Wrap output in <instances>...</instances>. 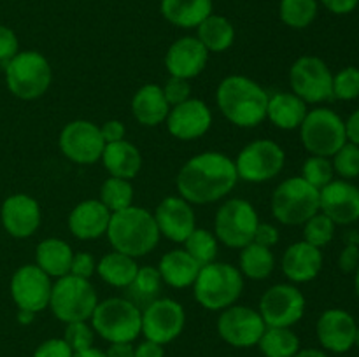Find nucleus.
Here are the masks:
<instances>
[{
    "instance_id": "nucleus-51",
    "label": "nucleus",
    "mask_w": 359,
    "mask_h": 357,
    "mask_svg": "<svg viewBox=\"0 0 359 357\" xmlns=\"http://www.w3.org/2000/svg\"><path fill=\"white\" fill-rule=\"evenodd\" d=\"M100 132L105 144H112L119 142V140H125L126 128L123 122L118 121V119H111V121L104 122V126H100Z\"/></svg>"
},
{
    "instance_id": "nucleus-49",
    "label": "nucleus",
    "mask_w": 359,
    "mask_h": 357,
    "mask_svg": "<svg viewBox=\"0 0 359 357\" xmlns=\"http://www.w3.org/2000/svg\"><path fill=\"white\" fill-rule=\"evenodd\" d=\"M252 241L263 245V247H273L279 241V230L270 223H259Z\"/></svg>"
},
{
    "instance_id": "nucleus-6",
    "label": "nucleus",
    "mask_w": 359,
    "mask_h": 357,
    "mask_svg": "<svg viewBox=\"0 0 359 357\" xmlns=\"http://www.w3.org/2000/svg\"><path fill=\"white\" fill-rule=\"evenodd\" d=\"M91 328L109 343H132L142 329V312L125 298H109L95 307Z\"/></svg>"
},
{
    "instance_id": "nucleus-56",
    "label": "nucleus",
    "mask_w": 359,
    "mask_h": 357,
    "mask_svg": "<svg viewBox=\"0 0 359 357\" xmlns=\"http://www.w3.org/2000/svg\"><path fill=\"white\" fill-rule=\"evenodd\" d=\"M294 357H328V356L319 349H304V350H298V352L294 354Z\"/></svg>"
},
{
    "instance_id": "nucleus-17",
    "label": "nucleus",
    "mask_w": 359,
    "mask_h": 357,
    "mask_svg": "<svg viewBox=\"0 0 359 357\" xmlns=\"http://www.w3.org/2000/svg\"><path fill=\"white\" fill-rule=\"evenodd\" d=\"M51 289V276L46 275L37 265L21 266L11 279V296L21 310L37 314L48 308Z\"/></svg>"
},
{
    "instance_id": "nucleus-31",
    "label": "nucleus",
    "mask_w": 359,
    "mask_h": 357,
    "mask_svg": "<svg viewBox=\"0 0 359 357\" xmlns=\"http://www.w3.org/2000/svg\"><path fill=\"white\" fill-rule=\"evenodd\" d=\"M160 9L168 23L195 28L212 14V0H161Z\"/></svg>"
},
{
    "instance_id": "nucleus-4",
    "label": "nucleus",
    "mask_w": 359,
    "mask_h": 357,
    "mask_svg": "<svg viewBox=\"0 0 359 357\" xmlns=\"http://www.w3.org/2000/svg\"><path fill=\"white\" fill-rule=\"evenodd\" d=\"M244 289V275L230 262H209L202 266L193 284L195 300L207 310H224L235 304Z\"/></svg>"
},
{
    "instance_id": "nucleus-37",
    "label": "nucleus",
    "mask_w": 359,
    "mask_h": 357,
    "mask_svg": "<svg viewBox=\"0 0 359 357\" xmlns=\"http://www.w3.org/2000/svg\"><path fill=\"white\" fill-rule=\"evenodd\" d=\"M280 20L290 28H307L318 16V0H280Z\"/></svg>"
},
{
    "instance_id": "nucleus-38",
    "label": "nucleus",
    "mask_w": 359,
    "mask_h": 357,
    "mask_svg": "<svg viewBox=\"0 0 359 357\" xmlns=\"http://www.w3.org/2000/svg\"><path fill=\"white\" fill-rule=\"evenodd\" d=\"M100 202L111 210L112 214L132 206L133 203V188L126 178L111 177L102 184Z\"/></svg>"
},
{
    "instance_id": "nucleus-55",
    "label": "nucleus",
    "mask_w": 359,
    "mask_h": 357,
    "mask_svg": "<svg viewBox=\"0 0 359 357\" xmlns=\"http://www.w3.org/2000/svg\"><path fill=\"white\" fill-rule=\"evenodd\" d=\"M346 135L347 142L359 146V108H356L346 121Z\"/></svg>"
},
{
    "instance_id": "nucleus-44",
    "label": "nucleus",
    "mask_w": 359,
    "mask_h": 357,
    "mask_svg": "<svg viewBox=\"0 0 359 357\" xmlns=\"http://www.w3.org/2000/svg\"><path fill=\"white\" fill-rule=\"evenodd\" d=\"M63 340H65L67 345L72 349V352H83L93 346L95 340V331L91 326L86 324V321L79 322H69L63 332Z\"/></svg>"
},
{
    "instance_id": "nucleus-12",
    "label": "nucleus",
    "mask_w": 359,
    "mask_h": 357,
    "mask_svg": "<svg viewBox=\"0 0 359 357\" xmlns=\"http://www.w3.org/2000/svg\"><path fill=\"white\" fill-rule=\"evenodd\" d=\"M291 90L305 104H321L333 98V74L318 56H302L290 70Z\"/></svg>"
},
{
    "instance_id": "nucleus-19",
    "label": "nucleus",
    "mask_w": 359,
    "mask_h": 357,
    "mask_svg": "<svg viewBox=\"0 0 359 357\" xmlns=\"http://www.w3.org/2000/svg\"><path fill=\"white\" fill-rule=\"evenodd\" d=\"M319 210L335 224H353L359 219V188L349 181H332L319 189Z\"/></svg>"
},
{
    "instance_id": "nucleus-50",
    "label": "nucleus",
    "mask_w": 359,
    "mask_h": 357,
    "mask_svg": "<svg viewBox=\"0 0 359 357\" xmlns=\"http://www.w3.org/2000/svg\"><path fill=\"white\" fill-rule=\"evenodd\" d=\"M339 266L344 273L356 272L359 266V247L354 244H347L339 258Z\"/></svg>"
},
{
    "instance_id": "nucleus-2",
    "label": "nucleus",
    "mask_w": 359,
    "mask_h": 357,
    "mask_svg": "<svg viewBox=\"0 0 359 357\" xmlns=\"http://www.w3.org/2000/svg\"><path fill=\"white\" fill-rule=\"evenodd\" d=\"M216 102L224 118L241 128H255L266 119L269 93L245 76H228L216 91Z\"/></svg>"
},
{
    "instance_id": "nucleus-57",
    "label": "nucleus",
    "mask_w": 359,
    "mask_h": 357,
    "mask_svg": "<svg viewBox=\"0 0 359 357\" xmlns=\"http://www.w3.org/2000/svg\"><path fill=\"white\" fill-rule=\"evenodd\" d=\"M34 317H35V312L21 310V308L20 312H18V322H20V324H25V326L32 324V322H34Z\"/></svg>"
},
{
    "instance_id": "nucleus-29",
    "label": "nucleus",
    "mask_w": 359,
    "mask_h": 357,
    "mask_svg": "<svg viewBox=\"0 0 359 357\" xmlns=\"http://www.w3.org/2000/svg\"><path fill=\"white\" fill-rule=\"evenodd\" d=\"M307 104L297 97L294 93H280L269 97V105H266V118L272 121L273 126L280 130H294L300 128L307 115Z\"/></svg>"
},
{
    "instance_id": "nucleus-5",
    "label": "nucleus",
    "mask_w": 359,
    "mask_h": 357,
    "mask_svg": "<svg viewBox=\"0 0 359 357\" xmlns=\"http://www.w3.org/2000/svg\"><path fill=\"white\" fill-rule=\"evenodd\" d=\"M2 66L6 70L7 88L20 100H37L51 86V65L37 51L18 52Z\"/></svg>"
},
{
    "instance_id": "nucleus-18",
    "label": "nucleus",
    "mask_w": 359,
    "mask_h": 357,
    "mask_svg": "<svg viewBox=\"0 0 359 357\" xmlns=\"http://www.w3.org/2000/svg\"><path fill=\"white\" fill-rule=\"evenodd\" d=\"M167 128L179 140H195L205 135L212 125V112L198 98H189L170 107L167 115Z\"/></svg>"
},
{
    "instance_id": "nucleus-41",
    "label": "nucleus",
    "mask_w": 359,
    "mask_h": 357,
    "mask_svg": "<svg viewBox=\"0 0 359 357\" xmlns=\"http://www.w3.org/2000/svg\"><path fill=\"white\" fill-rule=\"evenodd\" d=\"M333 174L335 170H333L332 161L323 156H311L302 168V177L318 189L328 186L333 181Z\"/></svg>"
},
{
    "instance_id": "nucleus-13",
    "label": "nucleus",
    "mask_w": 359,
    "mask_h": 357,
    "mask_svg": "<svg viewBox=\"0 0 359 357\" xmlns=\"http://www.w3.org/2000/svg\"><path fill=\"white\" fill-rule=\"evenodd\" d=\"M305 314V296L291 284H277L259 300V315L266 328H291Z\"/></svg>"
},
{
    "instance_id": "nucleus-47",
    "label": "nucleus",
    "mask_w": 359,
    "mask_h": 357,
    "mask_svg": "<svg viewBox=\"0 0 359 357\" xmlns=\"http://www.w3.org/2000/svg\"><path fill=\"white\" fill-rule=\"evenodd\" d=\"M18 49H20V42H18L16 34L9 27L0 24V63L6 65L20 52Z\"/></svg>"
},
{
    "instance_id": "nucleus-27",
    "label": "nucleus",
    "mask_w": 359,
    "mask_h": 357,
    "mask_svg": "<svg viewBox=\"0 0 359 357\" xmlns=\"http://www.w3.org/2000/svg\"><path fill=\"white\" fill-rule=\"evenodd\" d=\"M170 112L163 90L158 84H146L132 98V114L140 125L158 126Z\"/></svg>"
},
{
    "instance_id": "nucleus-32",
    "label": "nucleus",
    "mask_w": 359,
    "mask_h": 357,
    "mask_svg": "<svg viewBox=\"0 0 359 357\" xmlns=\"http://www.w3.org/2000/svg\"><path fill=\"white\" fill-rule=\"evenodd\" d=\"M137 272H139V266H137L135 258H130L118 251L105 254L97 265V273L100 279L112 287H130Z\"/></svg>"
},
{
    "instance_id": "nucleus-25",
    "label": "nucleus",
    "mask_w": 359,
    "mask_h": 357,
    "mask_svg": "<svg viewBox=\"0 0 359 357\" xmlns=\"http://www.w3.org/2000/svg\"><path fill=\"white\" fill-rule=\"evenodd\" d=\"M323 268L321 248L305 240L290 245L283 255V273L294 284L314 280Z\"/></svg>"
},
{
    "instance_id": "nucleus-22",
    "label": "nucleus",
    "mask_w": 359,
    "mask_h": 357,
    "mask_svg": "<svg viewBox=\"0 0 359 357\" xmlns=\"http://www.w3.org/2000/svg\"><path fill=\"white\" fill-rule=\"evenodd\" d=\"M209 59V51L196 37H181L168 48L165 66L172 77L193 79L203 72Z\"/></svg>"
},
{
    "instance_id": "nucleus-30",
    "label": "nucleus",
    "mask_w": 359,
    "mask_h": 357,
    "mask_svg": "<svg viewBox=\"0 0 359 357\" xmlns=\"http://www.w3.org/2000/svg\"><path fill=\"white\" fill-rule=\"evenodd\" d=\"M72 259V247L60 238H46L37 245V251H35V261L39 268L48 276H55V279L69 275Z\"/></svg>"
},
{
    "instance_id": "nucleus-26",
    "label": "nucleus",
    "mask_w": 359,
    "mask_h": 357,
    "mask_svg": "<svg viewBox=\"0 0 359 357\" xmlns=\"http://www.w3.org/2000/svg\"><path fill=\"white\" fill-rule=\"evenodd\" d=\"M202 266L184 251V248H174L161 255L158 272H160L161 280L167 286L175 287V289H184L195 284L196 276Z\"/></svg>"
},
{
    "instance_id": "nucleus-3",
    "label": "nucleus",
    "mask_w": 359,
    "mask_h": 357,
    "mask_svg": "<svg viewBox=\"0 0 359 357\" xmlns=\"http://www.w3.org/2000/svg\"><path fill=\"white\" fill-rule=\"evenodd\" d=\"M107 238L112 248L130 258H142L154 251L160 241V230L154 216L142 206H128L111 216Z\"/></svg>"
},
{
    "instance_id": "nucleus-58",
    "label": "nucleus",
    "mask_w": 359,
    "mask_h": 357,
    "mask_svg": "<svg viewBox=\"0 0 359 357\" xmlns=\"http://www.w3.org/2000/svg\"><path fill=\"white\" fill-rule=\"evenodd\" d=\"M74 357H107V356H105L104 350L91 346V349L83 350V352H76L74 354Z\"/></svg>"
},
{
    "instance_id": "nucleus-59",
    "label": "nucleus",
    "mask_w": 359,
    "mask_h": 357,
    "mask_svg": "<svg viewBox=\"0 0 359 357\" xmlns=\"http://www.w3.org/2000/svg\"><path fill=\"white\" fill-rule=\"evenodd\" d=\"M354 290H356V294L359 298V266L356 268V275H354Z\"/></svg>"
},
{
    "instance_id": "nucleus-10",
    "label": "nucleus",
    "mask_w": 359,
    "mask_h": 357,
    "mask_svg": "<svg viewBox=\"0 0 359 357\" xmlns=\"http://www.w3.org/2000/svg\"><path fill=\"white\" fill-rule=\"evenodd\" d=\"M259 217L252 203L248 200L233 198L223 203L216 212L214 230L216 238L230 248H244L255 240Z\"/></svg>"
},
{
    "instance_id": "nucleus-48",
    "label": "nucleus",
    "mask_w": 359,
    "mask_h": 357,
    "mask_svg": "<svg viewBox=\"0 0 359 357\" xmlns=\"http://www.w3.org/2000/svg\"><path fill=\"white\" fill-rule=\"evenodd\" d=\"M97 265H95L93 255L88 254V252H79V254H74L72 266H70V275L81 276V279L90 280L93 276Z\"/></svg>"
},
{
    "instance_id": "nucleus-39",
    "label": "nucleus",
    "mask_w": 359,
    "mask_h": 357,
    "mask_svg": "<svg viewBox=\"0 0 359 357\" xmlns=\"http://www.w3.org/2000/svg\"><path fill=\"white\" fill-rule=\"evenodd\" d=\"M217 238L216 234L207 230H195L184 240V251L198 262L205 266L214 262L217 258Z\"/></svg>"
},
{
    "instance_id": "nucleus-1",
    "label": "nucleus",
    "mask_w": 359,
    "mask_h": 357,
    "mask_svg": "<svg viewBox=\"0 0 359 357\" xmlns=\"http://www.w3.org/2000/svg\"><path fill=\"white\" fill-rule=\"evenodd\" d=\"M237 181L235 161L216 150H207L186 161L175 184L186 202L205 205L226 196Z\"/></svg>"
},
{
    "instance_id": "nucleus-45",
    "label": "nucleus",
    "mask_w": 359,
    "mask_h": 357,
    "mask_svg": "<svg viewBox=\"0 0 359 357\" xmlns=\"http://www.w3.org/2000/svg\"><path fill=\"white\" fill-rule=\"evenodd\" d=\"M161 90H163V94L170 107L182 104V102L191 98V84H189L188 79H181V77L170 76V79L165 83V86Z\"/></svg>"
},
{
    "instance_id": "nucleus-35",
    "label": "nucleus",
    "mask_w": 359,
    "mask_h": 357,
    "mask_svg": "<svg viewBox=\"0 0 359 357\" xmlns=\"http://www.w3.org/2000/svg\"><path fill=\"white\" fill-rule=\"evenodd\" d=\"M258 346L265 357H294L300 350V340L291 328H266Z\"/></svg>"
},
{
    "instance_id": "nucleus-20",
    "label": "nucleus",
    "mask_w": 359,
    "mask_h": 357,
    "mask_svg": "<svg viewBox=\"0 0 359 357\" xmlns=\"http://www.w3.org/2000/svg\"><path fill=\"white\" fill-rule=\"evenodd\" d=\"M160 234L175 244H184L186 238L196 230V217L191 203L181 196H167L154 212Z\"/></svg>"
},
{
    "instance_id": "nucleus-11",
    "label": "nucleus",
    "mask_w": 359,
    "mask_h": 357,
    "mask_svg": "<svg viewBox=\"0 0 359 357\" xmlns=\"http://www.w3.org/2000/svg\"><path fill=\"white\" fill-rule=\"evenodd\" d=\"M284 161H286V154L283 147L273 140L262 139L248 144L238 153L235 168H237L238 178L259 184V182L277 177L284 168Z\"/></svg>"
},
{
    "instance_id": "nucleus-33",
    "label": "nucleus",
    "mask_w": 359,
    "mask_h": 357,
    "mask_svg": "<svg viewBox=\"0 0 359 357\" xmlns=\"http://www.w3.org/2000/svg\"><path fill=\"white\" fill-rule=\"evenodd\" d=\"M198 41L209 52H223L235 41V28L224 16L210 14L198 24Z\"/></svg>"
},
{
    "instance_id": "nucleus-23",
    "label": "nucleus",
    "mask_w": 359,
    "mask_h": 357,
    "mask_svg": "<svg viewBox=\"0 0 359 357\" xmlns=\"http://www.w3.org/2000/svg\"><path fill=\"white\" fill-rule=\"evenodd\" d=\"M2 224L14 238H28L41 226V206L28 195H13L2 205Z\"/></svg>"
},
{
    "instance_id": "nucleus-34",
    "label": "nucleus",
    "mask_w": 359,
    "mask_h": 357,
    "mask_svg": "<svg viewBox=\"0 0 359 357\" xmlns=\"http://www.w3.org/2000/svg\"><path fill=\"white\" fill-rule=\"evenodd\" d=\"M276 268V258L269 247L251 241L241 252V273L251 280H265Z\"/></svg>"
},
{
    "instance_id": "nucleus-7",
    "label": "nucleus",
    "mask_w": 359,
    "mask_h": 357,
    "mask_svg": "<svg viewBox=\"0 0 359 357\" xmlns=\"http://www.w3.org/2000/svg\"><path fill=\"white\" fill-rule=\"evenodd\" d=\"M319 212V189L304 177L280 182L272 195V214L280 224L300 226Z\"/></svg>"
},
{
    "instance_id": "nucleus-14",
    "label": "nucleus",
    "mask_w": 359,
    "mask_h": 357,
    "mask_svg": "<svg viewBox=\"0 0 359 357\" xmlns=\"http://www.w3.org/2000/svg\"><path fill=\"white\" fill-rule=\"evenodd\" d=\"M186 324V312L181 303L170 298H158L142 312V332L146 340L160 345L174 342Z\"/></svg>"
},
{
    "instance_id": "nucleus-53",
    "label": "nucleus",
    "mask_w": 359,
    "mask_h": 357,
    "mask_svg": "<svg viewBox=\"0 0 359 357\" xmlns=\"http://www.w3.org/2000/svg\"><path fill=\"white\" fill-rule=\"evenodd\" d=\"M135 357H165L163 345L146 340L135 346Z\"/></svg>"
},
{
    "instance_id": "nucleus-52",
    "label": "nucleus",
    "mask_w": 359,
    "mask_h": 357,
    "mask_svg": "<svg viewBox=\"0 0 359 357\" xmlns=\"http://www.w3.org/2000/svg\"><path fill=\"white\" fill-rule=\"evenodd\" d=\"M321 4L333 14H351L358 7L359 0H321Z\"/></svg>"
},
{
    "instance_id": "nucleus-16",
    "label": "nucleus",
    "mask_w": 359,
    "mask_h": 357,
    "mask_svg": "<svg viewBox=\"0 0 359 357\" xmlns=\"http://www.w3.org/2000/svg\"><path fill=\"white\" fill-rule=\"evenodd\" d=\"M58 144L63 156L79 164H91L100 160L105 147L100 126L86 119L69 122L60 133Z\"/></svg>"
},
{
    "instance_id": "nucleus-24",
    "label": "nucleus",
    "mask_w": 359,
    "mask_h": 357,
    "mask_svg": "<svg viewBox=\"0 0 359 357\" xmlns=\"http://www.w3.org/2000/svg\"><path fill=\"white\" fill-rule=\"evenodd\" d=\"M112 212L100 200L77 203L69 216V230L79 240H95L107 233Z\"/></svg>"
},
{
    "instance_id": "nucleus-42",
    "label": "nucleus",
    "mask_w": 359,
    "mask_h": 357,
    "mask_svg": "<svg viewBox=\"0 0 359 357\" xmlns=\"http://www.w3.org/2000/svg\"><path fill=\"white\" fill-rule=\"evenodd\" d=\"M333 98L351 102L359 98V69L346 66L333 76Z\"/></svg>"
},
{
    "instance_id": "nucleus-21",
    "label": "nucleus",
    "mask_w": 359,
    "mask_h": 357,
    "mask_svg": "<svg viewBox=\"0 0 359 357\" xmlns=\"http://www.w3.org/2000/svg\"><path fill=\"white\" fill-rule=\"evenodd\" d=\"M318 338L319 343L328 352L346 354L349 352L356 342L358 324L353 315L340 308H330L323 312L318 321Z\"/></svg>"
},
{
    "instance_id": "nucleus-54",
    "label": "nucleus",
    "mask_w": 359,
    "mask_h": 357,
    "mask_svg": "<svg viewBox=\"0 0 359 357\" xmlns=\"http://www.w3.org/2000/svg\"><path fill=\"white\" fill-rule=\"evenodd\" d=\"M107 357H135V346L130 342L111 343V346L105 352Z\"/></svg>"
},
{
    "instance_id": "nucleus-28",
    "label": "nucleus",
    "mask_w": 359,
    "mask_h": 357,
    "mask_svg": "<svg viewBox=\"0 0 359 357\" xmlns=\"http://www.w3.org/2000/svg\"><path fill=\"white\" fill-rule=\"evenodd\" d=\"M100 160L111 177L126 178V181L135 177L142 167V156L139 149L128 140L105 144Z\"/></svg>"
},
{
    "instance_id": "nucleus-36",
    "label": "nucleus",
    "mask_w": 359,
    "mask_h": 357,
    "mask_svg": "<svg viewBox=\"0 0 359 357\" xmlns=\"http://www.w3.org/2000/svg\"><path fill=\"white\" fill-rule=\"evenodd\" d=\"M161 284H163V280H161L158 268H153V266H142V268H139V272H137L133 282L130 284V296H132L130 301H132L133 304H137V307L142 304V307L146 308L147 304H151L154 300H158Z\"/></svg>"
},
{
    "instance_id": "nucleus-43",
    "label": "nucleus",
    "mask_w": 359,
    "mask_h": 357,
    "mask_svg": "<svg viewBox=\"0 0 359 357\" xmlns=\"http://www.w3.org/2000/svg\"><path fill=\"white\" fill-rule=\"evenodd\" d=\"M333 170L342 178H354L359 175V146L346 142L333 156Z\"/></svg>"
},
{
    "instance_id": "nucleus-15",
    "label": "nucleus",
    "mask_w": 359,
    "mask_h": 357,
    "mask_svg": "<svg viewBox=\"0 0 359 357\" xmlns=\"http://www.w3.org/2000/svg\"><path fill=\"white\" fill-rule=\"evenodd\" d=\"M266 324L259 312L242 304H231L217 318V332L231 346L248 349L258 345Z\"/></svg>"
},
{
    "instance_id": "nucleus-40",
    "label": "nucleus",
    "mask_w": 359,
    "mask_h": 357,
    "mask_svg": "<svg viewBox=\"0 0 359 357\" xmlns=\"http://www.w3.org/2000/svg\"><path fill=\"white\" fill-rule=\"evenodd\" d=\"M335 226L337 224L328 216H325L323 212H318L305 223L304 240L318 248L325 247V245H328L333 240Z\"/></svg>"
},
{
    "instance_id": "nucleus-60",
    "label": "nucleus",
    "mask_w": 359,
    "mask_h": 357,
    "mask_svg": "<svg viewBox=\"0 0 359 357\" xmlns=\"http://www.w3.org/2000/svg\"><path fill=\"white\" fill-rule=\"evenodd\" d=\"M354 345H356L358 349H359V328H358V331H356V342H354Z\"/></svg>"
},
{
    "instance_id": "nucleus-8",
    "label": "nucleus",
    "mask_w": 359,
    "mask_h": 357,
    "mask_svg": "<svg viewBox=\"0 0 359 357\" xmlns=\"http://www.w3.org/2000/svg\"><path fill=\"white\" fill-rule=\"evenodd\" d=\"M97 304V290L88 279H81L69 273L56 279V282L53 284L49 308L53 315L65 324L91 318Z\"/></svg>"
},
{
    "instance_id": "nucleus-46",
    "label": "nucleus",
    "mask_w": 359,
    "mask_h": 357,
    "mask_svg": "<svg viewBox=\"0 0 359 357\" xmlns=\"http://www.w3.org/2000/svg\"><path fill=\"white\" fill-rule=\"evenodd\" d=\"M34 357H74L72 349L65 343L63 338L46 340L44 343L35 349Z\"/></svg>"
},
{
    "instance_id": "nucleus-9",
    "label": "nucleus",
    "mask_w": 359,
    "mask_h": 357,
    "mask_svg": "<svg viewBox=\"0 0 359 357\" xmlns=\"http://www.w3.org/2000/svg\"><path fill=\"white\" fill-rule=\"evenodd\" d=\"M300 139L312 156H335L347 142L346 121L332 108H312L300 125Z\"/></svg>"
}]
</instances>
